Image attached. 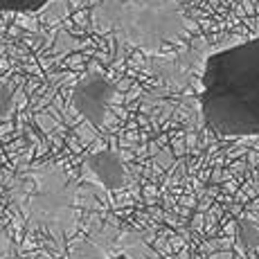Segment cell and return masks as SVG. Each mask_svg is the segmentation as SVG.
Returning <instances> with one entry per match:
<instances>
[{"label":"cell","instance_id":"cell-7","mask_svg":"<svg viewBox=\"0 0 259 259\" xmlns=\"http://www.w3.org/2000/svg\"><path fill=\"white\" fill-rule=\"evenodd\" d=\"M9 255V237L5 232V228L0 226V259H7Z\"/></svg>","mask_w":259,"mask_h":259},{"label":"cell","instance_id":"cell-3","mask_svg":"<svg viewBox=\"0 0 259 259\" xmlns=\"http://www.w3.org/2000/svg\"><path fill=\"white\" fill-rule=\"evenodd\" d=\"M29 228H43L59 243L77 226V189L59 167L36 169L21 201Z\"/></svg>","mask_w":259,"mask_h":259},{"label":"cell","instance_id":"cell-4","mask_svg":"<svg viewBox=\"0 0 259 259\" xmlns=\"http://www.w3.org/2000/svg\"><path fill=\"white\" fill-rule=\"evenodd\" d=\"M66 259H153V252L140 235L108 226L77 246Z\"/></svg>","mask_w":259,"mask_h":259},{"label":"cell","instance_id":"cell-6","mask_svg":"<svg viewBox=\"0 0 259 259\" xmlns=\"http://www.w3.org/2000/svg\"><path fill=\"white\" fill-rule=\"evenodd\" d=\"M48 3L50 0H0V14H34Z\"/></svg>","mask_w":259,"mask_h":259},{"label":"cell","instance_id":"cell-5","mask_svg":"<svg viewBox=\"0 0 259 259\" xmlns=\"http://www.w3.org/2000/svg\"><path fill=\"white\" fill-rule=\"evenodd\" d=\"M113 93V83L106 77H102L97 70H93L79 83L74 93V104L83 115H88L95 124H102L104 113H106V102Z\"/></svg>","mask_w":259,"mask_h":259},{"label":"cell","instance_id":"cell-2","mask_svg":"<svg viewBox=\"0 0 259 259\" xmlns=\"http://www.w3.org/2000/svg\"><path fill=\"white\" fill-rule=\"evenodd\" d=\"M93 29L144 52L181 41L192 21L181 0H99L91 12Z\"/></svg>","mask_w":259,"mask_h":259},{"label":"cell","instance_id":"cell-1","mask_svg":"<svg viewBox=\"0 0 259 259\" xmlns=\"http://www.w3.org/2000/svg\"><path fill=\"white\" fill-rule=\"evenodd\" d=\"M198 104L217 136H259V36L207 54Z\"/></svg>","mask_w":259,"mask_h":259}]
</instances>
